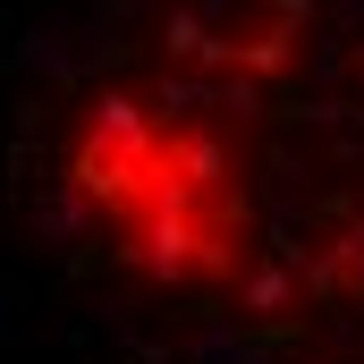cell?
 <instances>
[{
    "label": "cell",
    "instance_id": "cell-1",
    "mask_svg": "<svg viewBox=\"0 0 364 364\" xmlns=\"http://www.w3.org/2000/svg\"><path fill=\"white\" fill-rule=\"evenodd\" d=\"M60 203L110 272L170 305H220L263 246V136L195 77H110L60 136Z\"/></svg>",
    "mask_w": 364,
    "mask_h": 364
}]
</instances>
